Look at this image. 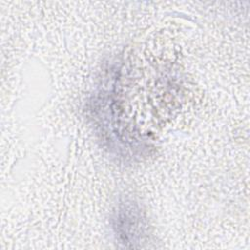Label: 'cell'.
Wrapping results in <instances>:
<instances>
[{"instance_id":"1","label":"cell","mask_w":250,"mask_h":250,"mask_svg":"<svg viewBox=\"0 0 250 250\" xmlns=\"http://www.w3.org/2000/svg\"><path fill=\"white\" fill-rule=\"evenodd\" d=\"M113 228L120 242L132 246L140 242L146 226L138 206L129 202L120 204L113 217Z\"/></svg>"}]
</instances>
